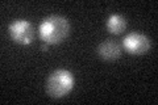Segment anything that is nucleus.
I'll use <instances>...</instances> for the list:
<instances>
[{
  "label": "nucleus",
  "instance_id": "obj_4",
  "mask_svg": "<svg viewBox=\"0 0 158 105\" xmlns=\"http://www.w3.org/2000/svg\"><path fill=\"white\" fill-rule=\"evenodd\" d=\"M123 46L127 51H129L133 55H142L146 51H149L152 43L150 39L145 34L133 32L123 39Z\"/></svg>",
  "mask_w": 158,
  "mask_h": 105
},
{
  "label": "nucleus",
  "instance_id": "obj_1",
  "mask_svg": "<svg viewBox=\"0 0 158 105\" xmlns=\"http://www.w3.org/2000/svg\"><path fill=\"white\" fill-rule=\"evenodd\" d=\"M70 33L69 21L58 14L46 17L38 26V34L41 39L48 45H56L65 39Z\"/></svg>",
  "mask_w": 158,
  "mask_h": 105
},
{
  "label": "nucleus",
  "instance_id": "obj_2",
  "mask_svg": "<svg viewBox=\"0 0 158 105\" xmlns=\"http://www.w3.org/2000/svg\"><path fill=\"white\" fill-rule=\"evenodd\" d=\"M74 87V76L67 70H57L49 75L46 80V92L53 99L66 96Z\"/></svg>",
  "mask_w": 158,
  "mask_h": 105
},
{
  "label": "nucleus",
  "instance_id": "obj_5",
  "mask_svg": "<svg viewBox=\"0 0 158 105\" xmlns=\"http://www.w3.org/2000/svg\"><path fill=\"white\" fill-rule=\"evenodd\" d=\"M98 54L106 61H113L121 55V46L116 41L107 39L98 46Z\"/></svg>",
  "mask_w": 158,
  "mask_h": 105
},
{
  "label": "nucleus",
  "instance_id": "obj_3",
  "mask_svg": "<svg viewBox=\"0 0 158 105\" xmlns=\"http://www.w3.org/2000/svg\"><path fill=\"white\" fill-rule=\"evenodd\" d=\"M9 33L13 41L20 45H31L36 37L34 26L27 20H15L9 25Z\"/></svg>",
  "mask_w": 158,
  "mask_h": 105
},
{
  "label": "nucleus",
  "instance_id": "obj_6",
  "mask_svg": "<svg viewBox=\"0 0 158 105\" xmlns=\"http://www.w3.org/2000/svg\"><path fill=\"white\" fill-rule=\"evenodd\" d=\"M127 28L125 18L120 14H111L107 21V29L112 34H121Z\"/></svg>",
  "mask_w": 158,
  "mask_h": 105
}]
</instances>
